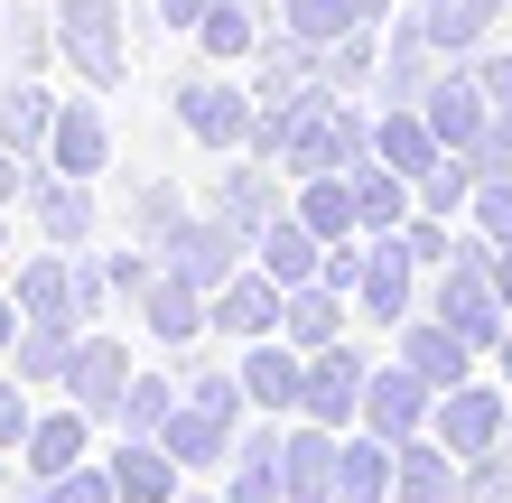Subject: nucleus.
<instances>
[{
	"label": "nucleus",
	"mask_w": 512,
	"mask_h": 503,
	"mask_svg": "<svg viewBox=\"0 0 512 503\" xmlns=\"http://www.w3.org/2000/svg\"><path fill=\"white\" fill-rule=\"evenodd\" d=\"M336 457H345V429L289 420V448H280V494H289V503H336Z\"/></svg>",
	"instance_id": "9"
},
{
	"label": "nucleus",
	"mask_w": 512,
	"mask_h": 503,
	"mask_svg": "<svg viewBox=\"0 0 512 503\" xmlns=\"http://www.w3.org/2000/svg\"><path fill=\"white\" fill-rule=\"evenodd\" d=\"M140 327L159 336V345H196L215 317H205V289H187V280L168 271V280H149V289H140Z\"/></svg>",
	"instance_id": "15"
},
{
	"label": "nucleus",
	"mask_w": 512,
	"mask_h": 503,
	"mask_svg": "<svg viewBox=\"0 0 512 503\" xmlns=\"http://www.w3.org/2000/svg\"><path fill=\"white\" fill-rule=\"evenodd\" d=\"M205 317H215V336L233 345H261V336H280V317H289V289L270 280V271H233L215 299H205Z\"/></svg>",
	"instance_id": "6"
},
{
	"label": "nucleus",
	"mask_w": 512,
	"mask_h": 503,
	"mask_svg": "<svg viewBox=\"0 0 512 503\" xmlns=\"http://www.w3.org/2000/svg\"><path fill=\"white\" fill-rule=\"evenodd\" d=\"M38 140H56V103L38 94V84L0 94V150H38Z\"/></svg>",
	"instance_id": "28"
},
{
	"label": "nucleus",
	"mask_w": 512,
	"mask_h": 503,
	"mask_svg": "<svg viewBox=\"0 0 512 503\" xmlns=\"http://www.w3.org/2000/svg\"><path fill=\"white\" fill-rule=\"evenodd\" d=\"M354 215H364V233H401L410 187H401V177H382V168H354Z\"/></svg>",
	"instance_id": "29"
},
{
	"label": "nucleus",
	"mask_w": 512,
	"mask_h": 503,
	"mask_svg": "<svg viewBox=\"0 0 512 503\" xmlns=\"http://www.w3.org/2000/svg\"><path fill=\"white\" fill-rule=\"evenodd\" d=\"M38 215H47L56 243H75V233H84V177H56V187H38Z\"/></svg>",
	"instance_id": "34"
},
{
	"label": "nucleus",
	"mask_w": 512,
	"mask_h": 503,
	"mask_svg": "<svg viewBox=\"0 0 512 503\" xmlns=\"http://www.w3.org/2000/svg\"><path fill=\"white\" fill-rule=\"evenodd\" d=\"M298 224H308V233H326V243H345V233L364 224V215H354V177H345V168L308 177V196H298Z\"/></svg>",
	"instance_id": "26"
},
{
	"label": "nucleus",
	"mask_w": 512,
	"mask_h": 503,
	"mask_svg": "<svg viewBox=\"0 0 512 503\" xmlns=\"http://www.w3.org/2000/svg\"><path fill=\"white\" fill-rule=\"evenodd\" d=\"M47 150H56V177H94V168H103V122H94L84 103H66V112H56V140H47Z\"/></svg>",
	"instance_id": "27"
},
{
	"label": "nucleus",
	"mask_w": 512,
	"mask_h": 503,
	"mask_svg": "<svg viewBox=\"0 0 512 503\" xmlns=\"http://www.w3.org/2000/svg\"><path fill=\"white\" fill-rule=\"evenodd\" d=\"M391 354L429 382V392H457V382H475V345L447 327V317H410L401 336H391Z\"/></svg>",
	"instance_id": "7"
},
{
	"label": "nucleus",
	"mask_w": 512,
	"mask_h": 503,
	"mask_svg": "<svg viewBox=\"0 0 512 503\" xmlns=\"http://www.w3.org/2000/svg\"><path fill=\"white\" fill-rule=\"evenodd\" d=\"M10 187H19V168H10V150H0V196H10Z\"/></svg>",
	"instance_id": "42"
},
{
	"label": "nucleus",
	"mask_w": 512,
	"mask_h": 503,
	"mask_svg": "<svg viewBox=\"0 0 512 503\" xmlns=\"http://www.w3.org/2000/svg\"><path fill=\"white\" fill-rule=\"evenodd\" d=\"M205 10H224V0H168V19H177V28H205Z\"/></svg>",
	"instance_id": "40"
},
{
	"label": "nucleus",
	"mask_w": 512,
	"mask_h": 503,
	"mask_svg": "<svg viewBox=\"0 0 512 503\" xmlns=\"http://www.w3.org/2000/svg\"><path fill=\"white\" fill-rule=\"evenodd\" d=\"M391 438L373 429H345V457H336V503H391Z\"/></svg>",
	"instance_id": "16"
},
{
	"label": "nucleus",
	"mask_w": 512,
	"mask_h": 503,
	"mask_svg": "<svg viewBox=\"0 0 512 503\" xmlns=\"http://www.w3.org/2000/svg\"><path fill=\"white\" fill-rule=\"evenodd\" d=\"M280 336H289L298 354H326V345H345V289H326V280L289 289V317H280Z\"/></svg>",
	"instance_id": "17"
},
{
	"label": "nucleus",
	"mask_w": 512,
	"mask_h": 503,
	"mask_svg": "<svg viewBox=\"0 0 512 503\" xmlns=\"http://www.w3.org/2000/svg\"><path fill=\"white\" fill-rule=\"evenodd\" d=\"M494 382H503V392H512V336L494 345Z\"/></svg>",
	"instance_id": "41"
},
{
	"label": "nucleus",
	"mask_w": 512,
	"mask_h": 503,
	"mask_svg": "<svg viewBox=\"0 0 512 503\" xmlns=\"http://www.w3.org/2000/svg\"><path fill=\"white\" fill-rule=\"evenodd\" d=\"M0 503H10V494H0Z\"/></svg>",
	"instance_id": "45"
},
{
	"label": "nucleus",
	"mask_w": 512,
	"mask_h": 503,
	"mask_svg": "<svg viewBox=\"0 0 512 503\" xmlns=\"http://www.w3.org/2000/svg\"><path fill=\"white\" fill-rule=\"evenodd\" d=\"M187 131L196 140H243V94H224V84H187Z\"/></svg>",
	"instance_id": "30"
},
{
	"label": "nucleus",
	"mask_w": 512,
	"mask_h": 503,
	"mask_svg": "<svg viewBox=\"0 0 512 503\" xmlns=\"http://www.w3.org/2000/svg\"><path fill=\"white\" fill-rule=\"evenodd\" d=\"M391 503H466V457L438 448L429 429L401 438V457H391Z\"/></svg>",
	"instance_id": "8"
},
{
	"label": "nucleus",
	"mask_w": 512,
	"mask_h": 503,
	"mask_svg": "<svg viewBox=\"0 0 512 503\" xmlns=\"http://www.w3.org/2000/svg\"><path fill=\"white\" fill-rule=\"evenodd\" d=\"M429 420H438V392H429V382H419L401 354H391V364H373V382H364V429L401 448V438H419Z\"/></svg>",
	"instance_id": "5"
},
{
	"label": "nucleus",
	"mask_w": 512,
	"mask_h": 503,
	"mask_svg": "<svg viewBox=\"0 0 512 503\" xmlns=\"http://www.w3.org/2000/svg\"><path fill=\"white\" fill-rule=\"evenodd\" d=\"M224 215L233 224H261V187H252V177H233V187H224Z\"/></svg>",
	"instance_id": "38"
},
{
	"label": "nucleus",
	"mask_w": 512,
	"mask_h": 503,
	"mask_svg": "<svg viewBox=\"0 0 512 503\" xmlns=\"http://www.w3.org/2000/svg\"><path fill=\"white\" fill-rule=\"evenodd\" d=\"M243 392H252V410H270V420H298V382H308V354H298L289 336H261V345H243Z\"/></svg>",
	"instance_id": "10"
},
{
	"label": "nucleus",
	"mask_w": 512,
	"mask_h": 503,
	"mask_svg": "<svg viewBox=\"0 0 512 503\" xmlns=\"http://www.w3.org/2000/svg\"><path fill=\"white\" fill-rule=\"evenodd\" d=\"M131 345L122 336H75V364H66V382H56V401H75V410H94V420L112 429V410H122V392H131Z\"/></svg>",
	"instance_id": "4"
},
{
	"label": "nucleus",
	"mask_w": 512,
	"mask_h": 503,
	"mask_svg": "<svg viewBox=\"0 0 512 503\" xmlns=\"http://www.w3.org/2000/svg\"><path fill=\"white\" fill-rule=\"evenodd\" d=\"M429 131H438V150H475V140H485V84H438Z\"/></svg>",
	"instance_id": "24"
},
{
	"label": "nucleus",
	"mask_w": 512,
	"mask_h": 503,
	"mask_svg": "<svg viewBox=\"0 0 512 503\" xmlns=\"http://www.w3.org/2000/svg\"><path fill=\"white\" fill-rule=\"evenodd\" d=\"M47 485H56V503H122V485H112L103 457H84L75 476H47Z\"/></svg>",
	"instance_id": "35"
},
{
	"label": "nucleus",
	"mask_w": 512,
	"mask_h": 503,
	"mask_svg": "<svg viewBox=\"0 0 512 503\" xmlns=\"http://www.w3.org/2000/svg\"><path fill=\"white\" fill-rule=\"evenodd\" d=\"M373 150H382V168L391 177H429L447 150H438V131H429V112H391V122L373 131Z\"/></svg>",
	"instance_id": "22"
},
{
	"label": "nucleus",
	"mask_w": 512,
	"mask_h": 503,
	"mask_svg": "<svg viewBox=\"0 0 512 503\" xmlns=\"http://www.w3.org/2000/svg\"><path fill=\"white\" fill-rule=\"evenodd\" d=\"M410 299H419V261L401 243H382L373 271H364V317L373 327H410Z\"/></svg>",
	"instance_id": "18"
},
{
	"label": "nucleus",
	"mask_w": 512,
	"mask_h": 503,
	"mask_svg": "<svg viewBox=\"0 0 512 503\" xmlns=\"http://www.w3.org/2000/svg\"><path fill=\"white\" fill-rule=\"evenodd\" d=\"M289 28L298 38H345V0H289Z\"/></svg>",
	"instance_id": "36"
},
{
	"label": "nucleus",
	"mask_w": 512,
	"mask_h": 503,
	"mask_svg": "<svg viewBox=\"0 0 512 503\" xmlns=\"http://www.w3.org/2000/svg\"><path fill=\"white\" fill-rule=\"evenodd\" d=\"M75 317H28L19 327V345H10V373L28 382V392H56V382H66V364H75Z\"/></svg>",
	"instance_id": "14"
},
{
	"label": "nucleus",
	"mask_w": 512,
	"mask_h": 503,
	"mask_svg": "<svg viewBox=\"0 0 512 503\" xmlns=\"http://www.w3.org/2000/svg\"><path fill=\"white\" fill-rule=\"evenodd\" d=\"M177 503H224V485H215V494H196V485H187V494H177Z\"/></svg>",
	"instance_id": "44"
},
{
	"label": "nucleus",
	"mask_w": 512,
	"mask_h": 503,
	"mask_svg": "<svg viewBox=\"0 0 512 503\" xmlns=\"http://www.w3.org/2000/svg\"><path fill=\"white\" fill-rule=\"evenodd\" d=\"M233 438H243V420H224V410H205V401H177L168 457L187 466V476H224V466H233Z\"/></svg>",
	"instance_id": "13"
},
{
	"label": "nucleus",
	"mask_w": 512,
	"mask_h": 503,
	"mask_svg": "<svg viewBox=\"0 0 512 503\" xmlns=\"http://www.w3.org/2000/svg\"><path fill=\"white\" fill-rule=\"evenodd\" d=\"M28 429H38V401H28V382L10 373V364H0V448H28Z\"/></svg>",
	"instance_id": "33"
},
{
	"label": "nucleus",
	"mask_w": 512,
	"mask_h": 503,
	"mask_svg": "<svg viewBox=\"0 0 512 503\" xmlns=\"http://www.w3.org/2000/svg\"><path fill=\"white\" fill-rule=\"evenodd\" d=\"M466 503H512V438H494L485 457H466Z\"/></svg>",
	"instance_id": "32"
},
{
	"label": "nucleus",
	"mask_w": 512,
	"mask_h": 503,
	"mask_svg": "<svg viewBox=\"0 0 512 503\" xmlns=\"http://www.w3.org/2000/svg\"><path fill=\"white\" fill-rule=\"evenodd\" d=\"M364 382H373V354H364V345H326V354H308L298 420H317V429H364Z\"/></svg>",
	"instance_id": "2"
},
{
	"label": "nucleus",
	"mask_w": 512,
	"mask_h": 503,
	"mask_svg": "<svg viewBox=\"0 0 512 503\" xmlns=\"http://www.w3.org/2000/svg\"><path fill=\"white\" fill-rule=\"evenodd\" d=\"M261 271L280 280V289H308V280L326 271V233H308L298 215H289V224H270V233H261Z\"/></svg>",
	"instance_id": "20"
},
{
	"label": "nucleus",
	"mask_w": 512,
	"mask_h": 503,
	"mask_svg": "<svg viewBox=\"0 0 512 503\" xmlns=\"http://www.w3.org/2000/svg\"><path fill=\"white\" fill-rule=\"evenodd\" d=\"M177 382L168 373H131V392H122V410H112V438H168V420H177Z\"/></svg>",
	"instance_id": "21"
},
{
	"label": "nucleus",
	"mask_w": 512,
	"mask_h": 503,
	"mask_svg": "<svg viewBox=\"0 0 512 503\" xmlns=\"http://www.w3.org/2000/svg\"><path fill=\"white\" fill-rule=\"evenodd\" d=\"M485 19H494V0H438V10H429V38L438 47H475V38H485Z\"/></svg>",
	"instance_id": "31"
},
{
	"label": "nucleus",
	"mask_w": 512,
	"mask_h": 503,
	"mask_svg": "<svg viewBox=\"0 0 512 503\" xmlns=\"http://www.w3.org/2000/svg\"><path fill=\"white\" fill-rule=\"evenodd\" d=\"M66 56L84 75H122V19H112L103 0H75L66 10Z\"/></svg>",
	"instance_id": "19"
},
{
	"label": "nucleus",
	"mask_w": 512,
	"mask_h": 503,
	"mask_svg": "<svg viewBox=\"0 0 512 503\" xmlns=\"http://www.w3.org/2000/svg\"><path fill=\"white\" fill-rule=\"evenodd\" d=\"M10 299H19V317H75V261H28V271L10 280ZM84 327V317H75Z\"/></svg>",
	"instance_id": "23"
},
{
	"label": "nucleus",
	"mask_w": 512,
	"mask_h": 503,
	"mask_svg": "<svg viewBox=\"0 0 512 503\" xmlns=\"http://www.w3.org/2000/svg\"><path fill=\"white\" fill-rule=\"evenodd\" d=\"M112 485H122V503H177L187 494V466L168 457V438H112Z\"/></svg>",
	"instance_id": "12"
},
{
	"label": "nucleus",
	"mask_w": 512,
	"mask_h": 503,
	"mask_svg": "<svg viewBox=\"0 0 512 503\" xmlns=\"http://www.w3.org/2000/svg\"><path fill=\"white\" fill-rule=\"evenodd\" d=\"M84 457H94V410L56 401V410H38V429H28V448H19V476H75Z\"/></svg>",
	"instance_id": "11"
},
{
	"label": "nucleus",
	"mask_w": 512,
	"mask_h": 503,
	"mask_svg": "<svg viewBox=\"0 0 512 503\" xmlns=\"http://www.w3.org/2000/svg\"><path fill=\"white\" fill-rule=\"evenodd\" d=\"M19 327H28V317H19V299H0V364H10V345H19Z\"/></svg>",
	"instance_id": "39"
},
{
	"label": "nucleus",
	"mask_w": 512,
	"mask_h": 503,
	"mask_svg": "<svg viewBox=\"0 0 512 503\" xmlns=\"http://www.w3.org/2000/svg\"><path fill=\"white\" fill-rule=\"evenodd\" d=\"M10 476H19V457H10V448H0V494H10Z\"/></svg>",
	"instance_id": "43"
},
{
	"label": "nucleus",
	"mask_w": 512,
	"mask_h": 503,
	"mask_svg": "<svg viewBox=\"0 0 512 503\" xmlns=\"http://www.w3.org/2000/svg\"><path fill=\"white\" fill-rule=\"evenodd\" d=\"M243 38H252V28H243L233 0H224V10H205V47H215V56H243Z\"/></svg>",
	"instance_id": "37"
},
{
	"label": "nucleus",
	"mask_w": 512,
	"mask_h": 503,
	"mask_svg": "<svg viewBox=\"0 0 512 503\" xmlns=\"http://www.w3.org/2000/svg\"><path fill=\"white\" fill-rule=\"evenodd\" d=\"M429 317H447V327H457L475 354H494V345L512 336V308H503V289H494V252H485V243H466V252L438 271Z\"/></svg>",
	"instance_id": "1"
},
{
	"label": "nucleus",
	"mask_w": 512,
	"mask_h": 503,
	"mask_svg": "<svg viewBox=\"0 0 512 503\" xmlns=\"http://www.w3.org/2000/svg\"><path fill=\"white\" fill-rule=\"evenodd\" d=\"M168 271L215 299V289L233 280V233H177V243H168Z\"/></svg>",
	"instance_id": "25"
},
{
	"label": "nucleus",
	"mask_w": 512,
	"mask_h": 503,
	"mask_svg": "<svg viewBox=\"0 0 512 503\" xmlns=\"http://www.w3.org/2000/svg\"><path fill=\"white\" fill-rule=\"evenodd\" d=\"M438 448H457V457H485L494 438H512V392L503 382H457V392H438V420H429Z\"/></svg>",
	"instance_id": "3"
}]
</instances>
